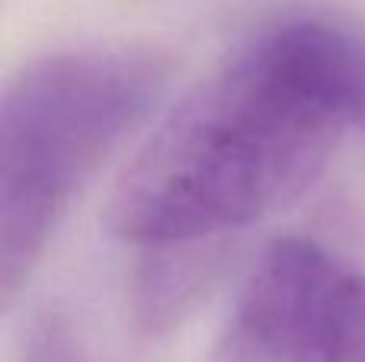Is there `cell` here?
Wrapping results in <instances>:
<instances>
[{
	"label": "cell",
	"mask_w": 365,
	"mask_h": 362,
	"mask_svg": "<svg viewBox=\"0 0 365 362\" xmlns=\"http://www.w3.org/2000/svg\"><path fill=\"white\" fill-rule=\"evenodd\" d=\"M167 61L151 48H81L29 61L0 106V301L10 308L58 218L154 100Z\"/></svg>",
	"instance_id": "2"
},
{
	"label": "cell",
	"mask_w": 365,
	"mask_h": 362,
	"mask_svg": "<svg viewBox=\"0 0 365 362\" xmlns=\"http://www.w3.org/2000/svg\"><path fill=\"white\" fill-rule=\"evenodd\" d=\"M23 362H90V356L68 314L45 311L29 327Z\"/></svg>",
	"instance_id": "4"
},
{
	"label": "cell",
	"mask_w": 365,
	"mask_h": 362,
	"mask_svg": "<svg viewBox=\"0 0 365 362\" xmlns=\"http://www.w3.org/2000/svg\"><path fill=\"white\" fill-rule=\"evenodd\" d=\"M227 331L272 362H365V273L282 237L250 269Z\"/></svg>",
	"instance_id": "3"
},
{
	"label": "cell",
	"mask_w": 365,
	"mask_h": 362,
	"mask_svg": "<svg viewBox=\"0 0 365 362\" xmlns=\"http://www.w3.org/2000/svg\"><path fill=\"white\" fill-rule=\"evenodd\" d=\"M212 362H272V359L263 356L257 346H250L244 337H237L234 331H227L225 337H221V343L215 346Z\"/></svg>",
	"instance_id": "5"
},
{
	"label": "cell",
	"mask_w": 365,
	"mask_h": 362,
	"mask_svg": "<svg viewBox=\"0 0 365 362\" xmlns=\"http://www.w3.org/2000/svg\"><path fill=\"white\" fill-rule=\"evenodd\" d=\"M349 128L365 135V38L317 16L266 26L138 148L109 228L151 250L250 228L308 192Z\"/></svg>",
	"instance_id": "1"
}]
</instances>
